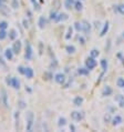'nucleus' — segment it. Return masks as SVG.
Segmentation results:
<instances>
[{"label": "nucleus", "mask_w": 124, "mask_h": 132, "mask_svg": "<svg viewBox=\"0 0 124 132\" xmlns=\"http://www.w3.org/2000/svg\"><path fill=\"white\" fill-rule=\"evenodd\" d=\"M68 18H69V17H68V15H66V13H59V15L57 16V18H55V21H57V22L66 21Z\"/></svg>", "instance_id": "1a4fd4ad"}, {"label": "nucleus", "mask_w": 124, "mask_h": 132, "mask_svg": "<svg viewBox=\"0 0 124 132\" xmlns=\"http://www.w3.org/2000/svg\"><path fill=\"white\" fill-rule=\"evenodd\" d=\"M71 37H72V28L70 27L69 29H68V33H66V40H69Z\"/></svg>", "instance_id": "c85d7f7f"}, {"label": "nucleus", "mask_w": 124, "mask_h": 132, "mask_svg": "<svg viewBox=\"0 0 124 132\" xmlns=\"http://www.w3.org/2000/svg\"><path fill=\"white\" fill-rule=\"evenodd\" d=\"M7 83L9 85H11L12 88H15V89H19L20 88V81L18 80V78H15V77H12V78H7Z\"/></svg>", "instance_id": "f03ea898"}, {"label": "nucleus", "mask_w": 124, "mask_h": 132, "mask_svg": "<svg viewBox=\"0 0 124 132\" xmlns=\"http://www.w3.org/2000/svg\"><path fill=\"white\" fill-rule=\"evenodd\" d=\"M104 120H105V121H110V115H109V114L104 117Z\"/></svg>", "instance_id": "79ce46f5"}, {"label": "nucleus", "mask_w": 124, "mask_h": 132, "mask_svg": "<svg viewBox=\"0 0 124 132\" xmlns=\"http://www.w3.org/2000/svg\"><path fill=\"white\" fill-rule=\"evenodd\" d=\"M79 41H80V42H81L82 44H84V39H83L82 37H80V38H79Z\"/></svg>", "instance_id": "a19ab883"}, {"label": "nucleus", "mask_w": 124, "mask_h": 132, "mask_svg": "<svg viewBox=\"0 0 124 132\" xmlns=\"http://www.w3.org/2000/svg\"><path fill=\"white\" fill-rule=\"evenodd\" d=\"M123 36H124V33H123Z\"/></svg>", "instance_id": "a18cd8bd"}, {"label": "nucleus", "mask_w": 124, "mask_h": 132, "mask_svg": "<svg viewBox=\"0 0 124 132\" xmlns=\"http://www.w3.org/2000/svg\"><path fill=\"white\" fill-rule=\"evenodd\" d=\"M117 10H119V12H120L121 15H124V4H120L117 7Z\"/></svg>", "instance_id": "c756f323"}, {"label": "nucleus", "mask_w": 124, "mask_h": 132, "mask_svg": "<svg viewBox=\"0 0 124 132\" xmlns=\"http://www.w3.org/2000/svg\"><path fill=\"white\" fill-rule=\"evenodd\" d=\"M70 130H72V131H75V128H74V125H70Z\"/></svg>", "instance_id": "37998d69"}, {"label": "nucleus", "mask_w": 124, "mask_h": 132, "mask_svg": "<svg viewBox=\"0 0 124 132\" xmlns=\"http://www.w3.org/2000/svg\"><path fill=\"white\" fill-rule=\"evenodd\" d=\"M78 72H79V74H83V76H85V74H89V69L88 68H87V69H85V68H80Z\"/></svg>", "instance_id": "4be33fe9"}, {"label": "nucleus", "mask_w": 124, "mask_h": 132, "mask_svg": "<svg viewBox=\"0 0 124 132\" xmlns=\"http://www.w3.org/2000/svg\"><path fill=\"white\" fill-rule=\"evenodd\" d=\"M4 2H6V0H0V8L4 7Z\"/></svg>", "instance_id": "ea45409f"}, {"label": "nucleus", "mask_w": 124, "mask_h": 132, "mask_svg": "<svg viewBox=\"0 0 124 132\" xmlns=\"http://www.w3.org/2000/svg\"><path fill=\"white\" fill-rule=\"evenodd\" d=\"M66 50L68 51V53H74L75 52V48H74V46H66Z\"/></svg>", "instance_id": "412c9836"}, {"label": "nucleus", "mask_w": 124, "mask_h": 132, "mask_svg": "<svg viewBox=\"0 0 124 132\" xmlns=\"http://www.w3.org/2000/svg\"><path fill=\"white\" fill-rule=\"evenodd\" d=\"M4 55H6V58L8 60H12V58H13V51H12V49H6Z\"/></svg>", "instance_id": "f8f14e48"}, {"label": "nucleus", "mask_w": 124, "mask_h": 132, "mask_svg": "<svg viewBox=\"0 0 124 132\" xmlns=\"http://www.w3.org/2000/svg\"><path fill=\"white\" fill-rule=\"evenodd\" d=\"M116 85L119 88H124V79L123 78H119V79H117Z\"/></svg>", "instance_id": "aec40b11"}, {"label": "nucleus", "mask_w": 124, "mask_h": 132, "mask_svg": "<svg viewBox=\"0 0 124 132\" xmlns=\"http://www.w3.org/2000/svg\"><path fill=\"white\" fill-rule=\"evenodd\" d=\"M57 12H55V11H51V12H50V19H52V20H53V19H54L55 20V18H57Z\"/></svg>", "instance_id": "473e14b6"}, {"label": "nucleus", "mask_w": 124, "mask_h": 132, "mask_svg": "<svg viewBox=\"0 0 124 132\" xmlns=\"http://www.w3.org/2000/svg\"><path fill=\"white\" fill-rule=\"evenodd\" d=\"M81 23H82V31H83L85 34H89L90 31H91V25H90L88 21H85V20L82 21Z\"/></svg>", "instance_id": "423d86ee"}, {"label": "nucleus", "mask_w": 124, "mask_h": 132, "mask_svg": "<svg viewBox=\"0 0 124 132\" xmlns=\"http://www.w3.org/2000/svg\"><path fill=\"white\" fill-rule=\"evenodd\" d=\"M54 80H55V82H57V83H60V85H62V83H64V81H66V76H64L63 73L55 74Z\"/></svg>", "instance_id": "0eeeda50"}, {"label": "nucleus", "mask_w": 124, "mask_h": 132, "mask_svg": "<svg viewBox=\"0 0 124 132\" xmlns=\"http://www.w3.org/2000/svg\"><path fill=\"white\" fill-rule=\"evenodd\" d=\"M115 100H116L117 102H119V106H121V108H124V95H116L115 97Z\"/></svg>", "instance_id": "ddd939ff"}, {"label": "nucleus", "mask_w": 124, "mask_h": 132, "mask_svg": "<svg viewBox=\"0 0 124 132\" xmlns=\"http://www.w3.org/2000/svg\"><path fill=\"white\" fill-rule=\"evenodd\" d=\"M23 26H25V28H29V22L27 21L26 19L23 20Z\"/></svg>", "instance_id": "58836bf2"}, {"label": "nucleus", "mask_w": 124, "mask_h": 132, "mask_svg": "<svg viewBox=\"0 0 124 132\" xmlns=\"http://www.w3.org/2000/svg\"><path fill=\"white\" fill-rule=\"evenodd\" d=\"M121 122H122V118H121L120 115H115V117L113 118V120H112L113 125H119Z\"/></svg>", "instance_id": "dca6fc26"}, {"label": "nucleus", "mask_w": 124, "mask_h": 132, "mask_svg": "<svg viewBox=\"0 0 124 132\" xmlns=\"http://www.w3.org/2000/svg\"><path fill=\"white\" fill-rule=\"evenodd\" d=\"M7 37V32L4 29H0V40H4Z\"/></svg>", "instance_id": "b1692460"}, {"label": "nucleus", "mask_w": 124, "mask_h": 132, "mask_svg": "<svg viewBox=\"0 0 124 132\" xmlns=\"http://www.w3.org/2000/svg\"><path fill=\"white\" fill-rule=\"evenodd\" d=\"M53 6H54V7L57 8V9H58V8H59V6H60V2H59L58 0H55L54 2H53Z\"/></svg>", "instance_id": "4c0bfd02"}, {"label": "nucleus", "mask_w": 124, "mask_h": 132, "mask_svg": "<svg viewBox=\"0 0 124 132\" xmlns=\"http://www.w3.org/2000/svg\"><path fill=\"white\" fill-rule=\"evenodd\" d=\"M2 99H4V104L8 106V101H7V92L6 90H2Z\"/></svg>", "instance_id": "5701e85b"}, {"label": "nucleus", "mask_w": 124, "mask_h": 132, "mask_svg": "<svg viewBox=\"0 0 124 132\" xmlns=\"http://www.w3.org/2000/svg\"><path fill=\"white\" fill-rule=\"evenodd\" d=\"M32 1V4H34V8H36L37 10H40V6L38 4V2H37V0H31Z\"/></svg>", "instance_id": "f704fd0d"}, {"label": "nucleus", "mask_w": 124, "mask_h": 132, "mask_svg": "<svg viewBox=\"0 0 124 132\" xmlns=\"http://www.w3.org/2000/svg\"><path fill=\"white\" fill-rule=\"evenodd\" d=\"M101 66H102V69L104 71H106V69H107V61H106L105 59L101 60Z\"/></svg>", "instance_id": "a878e982"}, {"label": "nucleus", "mask_w": 124, "mask_h": 132, "mask_svg": "<svg viewBox=\"0 0 124 132\" xmlns=\"http://www.w3.org/2000/svg\"><path fill=\"white\" fill-rule=\"evenodd\" d=\"M0 66L2 67L4 70L7 69V64H6V62H4V60H2V58H1V57H0Z\"/></svg>", "instance_id": "72a5a7b5"}, {"label": "nucleus", "mask_w": 124, "mask_h": 132, "mask_svg": "<svg viewBox=\"0 0 124 132\" xmlns=\"http://www.w3.org/2000/svg\"><path fill=\"white\" fill-rule=\"evenodd\" d=\"M25 76H26L28 79H32L33 78V70L31 69V68H26V70H25Z\"/></svg>", "instance_id": "9b49d317"}, {"label": "nucleus", "mask_w": 124, "mask_h": 132, "mask_svg": "<svg viewBox=\"0 0 124 132\" xmlns=\"http://www.w3.org/2000/svg\"><path fill=\"white\" fill-rule=\"evenodd\" d=\"M8 27V23L6 21H1L0 22V29H6Z\"/></svg>", "instance_id": "7c9ffc66"}, {"label": "nucleus", "mask_w": 124, "mask_h": 132, "mask_svg": "<svg viewBox=\"0 0 124 132\" xmlns=\"http://www.w3.org/2000/svg\"><path fill=\"white\" fill-rule=\"evenodd\" d=\"M25 58H26V60H31V58H32V47H31L30 42H28V41L26 42V55H25Z\"/></svg>", "instance_id": "7ed1b4c3"}, {"label": "nucleus", "mask_w": 124, "mask_h": 132, "mask_svg": "<svg viewBox=\"0 0 124 132\" xmlns=\"http://www.w3.org/2000/svg\"><path fill=\"white\" fill-rule=\"evenodd\" d=\"M74 28H75L77 31H82V23H80V22H75V23H74Z\"/></svg>", "instance_id": "bb28decb"}, {"label": "nucleus", "mask_w": 124, "mask_h": 132, "mask_svg": "<svg viewBox=\"0 0 124 132\" xmlns=\"http://www.w3.org/2000/svg\"><path fill=\"white\" fill-rule=\"evenodd\" d=\"M90 53H91V57H92V58H96V57L100 55V52H99L96 49H92Z\"/></svg>", "instance_id": "393cba45"}, {"label": "nucleus", "mask_w": 124, "mask_h": 132, "mask_svg": "<svg viewBox=\"0 0 124 132\" xmlns=\"http://www.w3.org/2000/svg\"><path fill=\"white\" fill-rule=\"evenodd\" d=\"M82 103H83V98H81V97H77V98H74V100H73V104L77 106H80Z\"/></svg>", "instance_id": "2eb2a0df"}, {"label": "nucleus", "mask_w": 124, "mask_h": 132, "mask_svg": "<svg viewBox=\"0 0 124 132\" xmlns=\"http://www.w3.org/2000/svg\"><path fill=\"white\" fill-rule=\"evenodd\" d=\"M64 6H66V9H71V8H72V4H70V2H68V1L64 2Z\"/></svg>", "instance_id": "e433bc0d"}, {"label": "nucleus", "mask_w": 124, "mask_h": 132, "mask_svg": "<svg viewBox=\"0 0 124 132\" xmlns=\"http://www.w3.org/2000/svg\"><path fill=\"white\" fill-rule=\"evenodd\" d=\"M74 6H75V9H77L78 11L82 10V8H83V6H82V4H81L80 1H77V2L74 4Z\"/></svg>", "instance_id": "cd10ccee"}, {"label": "nucleus", "mask_w": 124, "mask_h": 132, "mask_svg": "<svg viewBox=\"0 0 124 132\" xmlns=\"http://www.w3.org/2000/svg\"><path fill=\"white\" fill-rule=\"evenodd\" d=\"M38 25H39V28L40 29H44V27L47 25V19L44 17H40L39 18V21H38Z\"/></svg>", "instance_id": "9d476101"}, {"label": "nucleus", "mask_w": 124, "mask_h": 132, "mask_svg": "<svg viewBox=\"0 0 124 132\" xmlns=\"http://www.w3.org/2000/svg\"><path fill=\"white\" fill-rule=\"evenodd\" d=\"M33 121H34V115L32 111H28L27 113V131H31L33 127Z\"/></svg>", "instance_id": "f257e3e1"}, {"label": "nucleus", "mask_w": 124, "mask_h": 132, "mask_svg": "<svg viewBox=\"0 0 124 132\" xmlns=\"http://www.w3.org/2000/svg\"><path fill=\"white\" fill-rule=\"evenodd\" d=\"M25 70H26V68H23L22 66H20V67L18 68V71H19V72H20L21 74H25Z\"/></svg>", "instance_id": "c9c22d12"}, {"label": "nucleus", "mask_w": 124, "mask_h": 132, "mask_svg": "<svg viewBox=\"0 0 124 132\" xmlns=\"http://www.w3.org/2000/svg\"><path fill=\"white\" fill-rule=\"evenodd\" d=\"M19 106H20V109H25L26 108V102L23 100H20L19 101Z\"/></svg>", "instance_id": "2f4dec72"}, {"label": "nucleus", "mask_w": 124, "mask_h": 132, "mask_svg": "<svg viewBox=\"0 0 124 132\" xmlns=\"http://www.w3.org/2000/svg\"><path fill=\"white\" fill-rule=\"evenodd\" d=\"M83 113L82 112H79V111H73L71 113V118H72L74 121H81L83 119Z\"/></svg>", "instance_id": "39448f33"}, {"label": "nucleus", "mask_w": 124, "mask_h": 132, "mask_svg": "<svg viewBox=\"0 0 124 132\" xmlns=\"http://www.w3.org/2000/svg\"><path fill=\"white\" fill-rule=\"evenodd\" d=\"M16 37H17V31H16L15 29H11L10 33H9V38H10L11 40H15Z\"/></svg>", "instance_id": "6ab92c4d"}, {"label": "nucleus", "mask_w": 124, "mask_h": 132, "mask_svg": "<svg viewBox=\"0 0 124 132\" xmlns=\"http://www.w3.org/2000/svg\"><path fill=\"white\" fill-rule=\"evenodd\" d=\"M85 66H87V68H88L89 70L94 69L95 67H96V61L94 60V58L90 57V58L87 59V61H85Z\"/></svg>", "instance_id": "20e7f679"}, {"label": "nucleus", "mask_w": 124, "mask_h": 132, "mask_svg": "<svg viewBox=\"0 0 124 132\" xmlns=\"http://www.w3.org/2000/svg\"><path fill=\"white\" fill-rule=\"evenodd\" d=\"M66 1H68V2H70V4H74V0H66Z\"/></svg>", "instance_id": "c03bdc74"}, {"label": "nucleus", "mask_w": 124, "mask_h": 132, "mask_svg": "<svg viewBox=\"0 0 124 132\" xmlns=\"http://www.w3.org/2000/svg\"><path fill=\"white\" fill-rule=\"evenodd\" d=\"M12 51L13 53H19V52L21 51V42L20 41H16L15 43H13V47H12Z\"/></svg>", "instance_id": "6e6552de"}, {"label": "nucleus", "mask_w": 124, "mask_h": 132, "mask_svg": "<svg viewBox=\"0 0 124 132\" xmlns=\"http://www.w3.org/2000/svg\"><path fill=\"white\" fill-rule=\"evenodd\" d=\"M107 30H109V22L106 21V22H105V25H104V27H103L102 31H101V33H100V36H101V37L105 36V33L107 32Z\"/></svg>", "instance_id": "f3484780"}, {"label": "nucleus", "mask_w": 124, "mask_h": 132, "mask_svg": "<svg viewBox=\"0 0 124 132\" xmlns=\"http://www.w3.org/2000/svg\"><path fill=\"white\" fill-rule=\"evenodd\" d=\"M66 124V118H59V121H58V125L59 127H64Z\"/></svg>", "instance_id": "a211bd4d"}, {"label": "nucleus", "mask_w": 124, "mask_h": 132, "mask_svg": "<svg viewBox=\"0 0 124 132\" xmlns=\"http://www.w3.org/2000/svg\"><path fill=\"white\" fill-rule=\"evenodd\" d=\"M111 93H112V89L110 88L109 85H106L105 88L103 89V91H102V94L104 95V97H109V95H111Z\"/></svg>", "instance_id": "4468645a"}]
</instances>
